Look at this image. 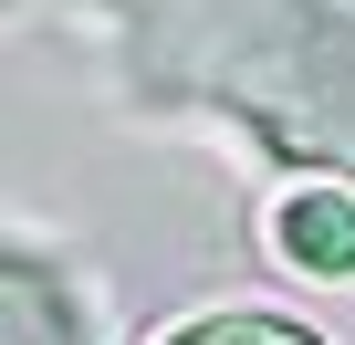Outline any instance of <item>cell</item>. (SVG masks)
<instances>
[{
	"label": "cell",
	"instance_id": "6da1fadb",
	"mask_svg": "<svg viewBox=\"0 0 355 345\" xmlns=\"http://www.w3.org/2000/svg\"><path fill=\"white\" fill-rule=\"evenodd\" d=\"M282 251L303 272H355V199H334V189L282 199Z\"/></svg>",
	"mask_w": 355,
	"mask_h": 345
},
{
	"label": "cell",
	"instance_id": "7a4b0ae2",
	"mask_svg": "<svg viewBox=\"0 0 355 345\" xmlns=\"http://www.w3.org/2000/svg\"><path fill=\"white\" fill-rule=\"evenodd\" d=\"M167 345H313L303 324H272V314H209L189 335H167Z\"/></svg>",
	"mask_w": 355,
	"mask_h": 345
}]
</instances>
